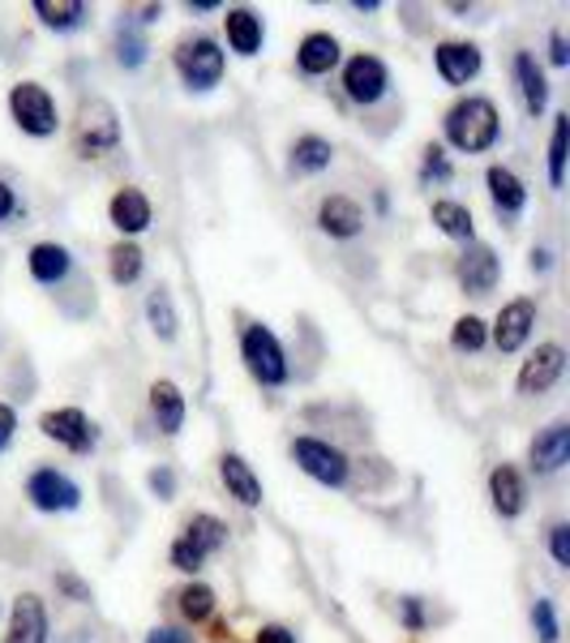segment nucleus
<instances>
[{
  "instance_id": "obj_1",
  "label": "nucleus",
  "mask_w": 570,
  "mask_h": 643,
  "mask_svg": "<svg viewBox=\"0 0 570 643\" xmlns=\"http://www.w3.org/2000/svg\"><path fill=\"white\" fill-rule=\"evenodd\" d=\"M497 108L489 99H459L447 112V142L454 151H468V155H481L497 142Z\"/></svg>"
},
{
  "instance_id": "obj_2",
  "label": "nucleus",
  "mask_w": 570,
  "mask_h": 643,
  "mask_svg": "<svg viewBox=\"0 0 570 643\" xmlns=\"http://www.w3.org/2000/svg\"><path fill=\"white\" fill-rule=\"evenodd\" d=\"M121 146V121H117V108L108 99H90L81 103L78 124H74V151L81 160H103Z\"/></svg>"
},
{
  "instance_id": "obj_3",
  "label": "nucleus",
  "mask_w": 570,
  "mask_h": 643,
  "mask_svg": "<svg viewBox=\"0 0 570 643\" xmlns=\"http://www.w3.org/2000/svg\"><path fill=\"white\" fill-rule=\"evenodd\" d=\"M176 74L189 90H210L223 78V52L210 35H185L176 43Z\"/></svg>"
},
{
  "instance_id": "obj_4",
  "label": "nucleus",
  "mask_w": 570,
  "mask_h": 643,
  "mask_svg": "<svg viewBox=\"0 0 570 643\" xmlns=\"http://www.w3.org/2000/svg\"><path fill=\"white\" fill-rule=\"evenodd\" d=\"M223 541H228L223 520H215V515H194V520L185 523V532L176 536V545H172V566L185 570V575H194L215 549H223Z\"/></svg>"
},
{
  "instance_id": "obj_5",
  "label": "nucleus",
  "mask_w": 570,
  "mask_h": 643,
  "mask_svg": "<svg viewBox=\"0 0 570 643\" xmlns=\"http://www.w3.org/2000/svg\"><path fill=\"white\" fill-rule=\"evenodd\" d=\"M241 361L262 386L287 382V357L279 339H275V330H266V326H249L241 335Z\"/></svg>"
},
{
  "instance_id": "obj_6",
  "label": "nucleus",
  "mask_w": 570,
  "mask_h": 643,
  "mask_svg": "<svg viewBox=\"0 0 570 643\" xmlns=\"http://www.w3.org/2000/svg\"><path fill=\"white\" fill-rule=\"evenodd\" d=\"M9 112H13L18 129L31 133V138L56 133V103H52V95L43 90L40 81H18L9 90Z\"/></svg>"
},
{
  "instance_id": "obj_7",
  "label": "nucleus",
  "mask_w": 570,
  "mask_h": 643,
  "mask_svg": "<svg viewBox=\"0 0 570 643\" xmlns=\"http://www.w3.org/2000/svg\"><path fill=\"white\" fill-rule=\"evenodd\" d=\"M292 459L300 464V472H309L322 484H343L348 481V455L339 446L322 443V438H296L292 443Z\"/></svg>"
},
{
  "instance_id": "obj_8",
  "label": "nucleus",
  "mask_w": 570,
  "mask_h": 643,
  "mask_svg": "<svg viewBox=\"0 0 570 643\" xmlns=\"http://www.w3.org/2000/svg\"><path fill=\"white\" fill-rule=\"evenodd\" d=\"M40 429L52 438V443L69 446L74 455H86V450H95V443H99V434H95V425L86 421L81 407H56V412H43Z\"/></svg>"
},
{
  "instance_id": "obj_9",
  "label": "nucleus",
  "mask_w": 570,
  "mask_h": 643,
  "mask_svg": "<svg viewBox=\"0 0 570 643\" xmlns=\"http://www.w3.org/2000/svg\"><path fill=\"white\" fill-rule=\"evenodd\" d=\"M26 498L47 511V515H56V511H78L81 506V489L65 472H56V468H40L31 481H26Z\"/></svg>"
},
{
  "instance_id": "obj_10",
  "label": "nucleus",
  "mask_w": 570,
  "mask_h": 643,
  "mask_svg": "<svg viewBox=\"0 0 570 643\" xmlns=\"http://www.w3.org/2000/svg\"><path fill=\"white\" fill-rule=\"evenodd\" d=\"M386 86H391V74H386V65L377 61V56H352L348 65H343V90H348V99H357V103H377L382 95H386Z\"/></svg>"
},
{
  "instance_id": "obj_11",
  "label": "nucleus",
  "mask_w": 570,
  "mask_h": 643,
  "mask_svg": "<svg viewBox=\"0 0 570 643\" xmlns=\"http://www.w3.org/2000/svg\"><path fill=\"white\" fill-rule=\"evenodd\" d=\"M497 275H502V262H497V253L489 244L472 241L463 249V258H459V283H463V292L489 296L497 287Z\"/></svg>"
},
{
  "instance_id": "obj_12",
  "label": "nucleus",
  "mask_w": 570,
  "mask_h": 643,
  "mask_svg": "<svg viewBox=\"0 0 570 643\" xmlns=\"http://www.w3.org/2000/svg\"><path fill=\"white\" fill-rule=\"evenodd\" d=\"M562 369H567V352L558 344H540L519 369V391L524 395H545L562 378Z\"/></svg>"
},
{
  "instance_id": "obj_13",
  "label": "nucleus",
  "mask_w": 570,
  "mask_h": 643,
  "mask_svg": "<svg viewBox=\"0 0 570 643\" xmlns=\"http://www.w3.org/2000/svg\"><path fill=\"white\" fill-rule=\"evenodd\" d=\"M531 326H536V305H531L528 296H519V301H511L497 322H493V344H497V352H519L524 344H528Z\"/></svg>"
},
{
  "instance_id": "obj_14",
  "label": "nucleus",
  "mask_w": 570,
  "mask_h": 643,
  "mask_svg": "<svg viewBox=\"0 0 570 643\" xmlns=\"http://www.w3.org/2000/svg\"><path fill=\"white\" fill-rule=\"evenodd\" d=\"M4 643H47V609H43V601L35 592H22L13 601Z\"/></svg>"
},
{
  "instance_id": "obj_15",
  "label": "nucleus",
  "mask_w": 570,
  "mask_h": 643,
  "mask_svg": "<svg viewBox=\"0 0 570 643\" xmlns=\"http://www.w3.org/2000/svg\"><path fill=\"white\" fill-rule=\"evenodd\" d=\"M434 61H438L442 81H450V86H468V81L481 74V47L476 43H454V40L438 43Z\"/></svg>"
},
{
  "instance_id": "obj_16",
  "label": "nucleus",
  "mask_w": 570,
  "mask_h": 643,
  "mask_svg": "<svg viewBox=\"0 0 570 643\" xmlns=\"http://www.w3.org/2000/svg\"><path fill=\"white\" fill-rule=\"evenodd\" d=\"M567 459H570V425L567 421H553V425L540 429L536 443H531V472L549 477V472H558Z\"/></svg>"
},
{
  "instance_id": "obj_17",
  "label": "nucleus",
  "mask_w": 570,
  "mask_h": 643,
  "mask_svg": "<svg viewBox=\"0 0 570 643\" xmlns=\"http://www.w3.org/2000/svg\"><path fill=\"white\" fill-rule=\"evenodd\" d=\"M489 498H493V511H497L502 520H515V515L524 511V502H528L524 477H519L511 464H497V468L489 472Z\"/></svg>"
},
{
  "instance_id": "obj_18",
  "label": "nucleus",
  "mask_w": 570,
  "mask_h": 643,
  "mask_svg": "<svg viewBox=\"0 0 570 643\" xmlns=\"http://www.w3.org/2000/svg\"><path fill=\"white\" fill-rule=\"evenodd\" d=\"M318 224H322L326 237L348 241V237H357V232L365 228V210L352 198H343V194H330V198L318 206Z\"/></svg>"
},
{
  "instance_id": "obj_19",
  "label": "nucleus",
  "mask_w": 570,
  "mask_h": 643,
  "mask_svg": "<svg viewBox=\"0 0 570 643\" xmlns=\"http://www.w3.org/2000/svg\"><path fill=\"white\" fill-rule=\"evenodd\" d=\"M485 185H489V198L497 206V215H519L524 206H528V189H524V181L511 172V167H502V163H493L485 172Z\"/></svg>"
},
{
  "instance_id": "obj_20",
  "label": "nucleus",
  "mask_w": 570,
  "mask_h": 643,
  "mask_svg": "<svg viewBox=\"0 0 570 643\" xmlns=\"http://www.w3.org/2000/svg\"><path fill=\"white\" fill-rule=\"evenodd\" d=\"M219 477H223L228 493H232L241 506H262V481H257V472L244 464L241 455H223V459H219Z\"/></svg>"
},
{
  "instance_id": "obj_21",
  "label": "nucleus",
  "mask_w": 570,
  "mask_h": 643,
  "mask_svg": "<svg viewBox=\"0 0 570 643\" xmlns=\"http://www.w3.org/2000/svg\"><path fill=\"white\" fill-rule=\"evenodd\" d=\"M296 65H300V74H309V78L330 74V69L339 65V40H335V35H322V31L305 35L300 47H296Z\"/></svg>"
},
{
  "instance_id": "obj_22",
  "label": "nucleus",
  "mask_w": 570,
  "mask_h": 643,
  "mask_svg": "<svg viewBox=\"0 0 570 643\" xmlns=\"http://www.w3.org/2000/svg\"><path fill=\"white\" fill-rule=\"evenodd\" d=\"M108 215L121 228V237H138V232L151 228V201H146V194H138V189H121L112 198V206H108Z\"/></svg>"
},
{
  "instance_id": "obj_23",
  "label": "nucleus",
  "mask_w": 570,
  "mask_h": 643,
  "mask_svg": "<svg viewBox=\"0 0 570 643\" xmlns=\"http://www.w3.org/2000/svg\"><path fill=\"white\" fill-rule=\"evenodd\" d=\"M515 81H519V95H524L528 117H540L549 108V81H545L540 65L531 61L528 52H515Z\"/></svg>"
},
{
  "instance_id": "obj_24",
  "label": "nucleus",
  "mask_w": 570,
  "mask_h": 643,
  "mask_svg": "<svg viewBox=\"0 0 570 643\" xmlns=\"http://www.w3.org/2000/svg\"><path fill=\"white\" fill-rule=\"evenodd\" d=\"M151 412H155V425H160L163 434H180V425H185V395H180V386L160 378L151 386Z\"/></svg>"
},
{
  "instance_id": "obj_25",
  "label": "nucleus",
  "mask_w": 570,
  "mask_h": 643,
  "mask_svg": "<svg viewBox=\"0 0 570 643\" xmlns=\"http://www.w3.org/2000/svg\"><path fill=\"white\" fill-rule=\"evenodd\" d=\"M223 26H228V43H232V52H241V56H257V47H262V18L253 13V9H228V18H223Z\"/></svg>"
},
{
  "instance_id": "obj_26",
  "label": "nucleus",
  "mask_w": 570,
  "mask_h": 643,
  "mask_svg": "<svg viewBox=\"0 0 570 643\" xmlns=\"http://www.w3.org/2000/svg\"><path fill=\"white\" fill-rule=\"evenodd\" d=\"M31 275L40 283H61L69 275V249L65 244L43 241L31 249Z\"/></svg>"
},
{
  "instance_id": "obj_27",
  "label": "nucleus",
  "mask_w": 570,
  "mask_h": 643,
  "mask_svg": "<svg viewBox=\"0 0 570 643\" xmlns=\"http://www.w3.org/2000/svg\"><path fill=\"white\" fill-rule=\"evenodd\" d=\"M434 224L447 232L450 241L472 244V237H476V228H472V210L459 206V201H434Z\"/></svg>"
},
{
  "instance_id": "obj_28",
  "label": "nucleus",
  "mask_w": 570,
  "mask_h": 643,
  "mask_svg": "<svg viewBox=\"0 0 570 643\" xmlns=\"http://www.w3.org/2000/svg\"><path fill=\"white\" fill-rule=\"evenodd\" d=\"M35 13L52 31H78L81 18H86V4L81 0H35Z\"/></svg>"
},
{
  "instance_id": "obj_29",
  "label": "nucleus",
  "mask_w": 570,
  "mask_h": 643,
  "mask_svg": "<svg viewBox=\"0 0 570 643\" xmlns=\"http://www.w3.org/2000/svg\"><path fill=\"white\" fill-rule=\"evenodd\" d=\"M330 160H335V151H330V142L326 138H300L296 146H292V172H300V176H309V172H322V167H330Z\"/></svg>"
},
{
  "instance_id": "obj_30",
  "label": "nucleus",
  "mask_w": 570,
  "mask_h": 643,
  "mask_svg": "<svg viewBox=\"0 0 570 643\" xmlns=\"http://www.w3.org/2000/svg\"><path fill=\"white\" fill-rule=\"evenodd\" d=\"M146 318H151V326H155V335H160V339H176V326H180V318H176V309H172L167 287H155V292L146 296Z\"/></svg>"
},
{
  "instance_id": "obj_31",
  "label": "nucleus",
  "mask_w": 570,
  "mask_h": 643,
  "mask_svg": "<svg viewBox=\"0 0 570 643\" xmlns=\"http://www.w3.org/2000/svg\"><path fill=\"white\" fill-rule=\"evenodd\" d=\"M567 133H570V117H553V138H549V185L562 189L567 181Z\"/></svg>"
},
{
  "instance_id": "obj_32",
  "label": "nucleus",
  "mask_w": 570,
  "mask_h": 643,
  "mask_svg": "<svg viewBox=\"0 0 570 643\" xmlns=\"http://www.w3.org/2000/svg\"><path fill=\"white\" fill-rule=\"evenodd\" d=\"M108 258H112V280L121 283V287L142 275V249H138L133 241L112 244V253H108Z\"/></svg>"
},
{
  "instance_id": "obj_33",
  "label": "nucleus",
  "mask_w": 570,
  "mask_h": 643,
  "mask_svg": "<svg viewBox=\"0 0 570 643\" xmlns=\"http://www.w3.org/2000/svg\"><path fill=\"white\" fill-rule=\"evenodd\" d=\"M180 613H185L189 622H206V618L215 613V588H206V584H189V588L180 592Z\"/></svg>"
},
{
  "instance_id": "obj_34",
  "label": "nucleus",
  "mask_w": 570,
  "mask_h": 643,
  "mask_svg": "<svg viewBox=\"0 0 570 643\" xmlns=\"http://www.w3.org/2000/svg\"><path fill=\"white\" fill-rule=\"evenodd\" d=\"M485 339H489V330H485V322L481 318H459L454 322V330H450V344L459 348V352H481L485 348Z\"/></svg>"
},
{
  "instance_id": "obj_35",
  "label": "nucleus",
  "mask_w": 570,
  "mask_h": 643,
  "mask_svg": "<svg viewBox=\"0 0 570 643\" xmlns=\"http://www.w3.org/2000/svg\"><path fill=\"white\" fill-rule=\"evenodd\" d=\"M531 626H536V640H540V643H558V635H562V631H558V613H553V601H545V597H540V601L531 604Z\"/></svg>"
},
{
  "instance_id": "obj_36",
  "label": "nucleus",
  "mask_w": 570,
  "mask_h": 643,
  "mask_svg": "<svg viewBox=\"0 0 570 643\" xmlns=\"http://www.w3.org/2000/svg\"><path fill=\"white\" fill-rule=\"evenodd\" d=\"M117 61H121L124 69H138L146 61V40L133 35V31H124L121 40H117Z\"/></svg>"
},
{
  "instance_id": "obj_37",
  "label": "nucleus",
  "mask_w": 570,
  "mask_h": 643,
  "mask_svg": "<svg viewBox=\"0 0 570 643\" xmlns=\"http://www.w3.org/2000/svg\"><path fill=\"white\" fill-rule=\"evenodd\" d=\"M420 176H425V181H450V163H447V151H442V146H425Z\"/></svg>"
},
{
  "instance_id": "obj_38",
  "label": "nucleus",
  "mask_w": 570,
  "mask_h": 643,
  "mask_svg": "<svg viewBox=\"0 0 570 643\" xmlns=\"http://www.w3.org/2000/svg\"><path fill=\"white\" fill-rule=\"evenodd\" d=\"M549 554L558 566H570V527L567 523H553L549 527Z\"/></svg>"
},
{
  "instance_id": "obj_39",
  "label": "nucleus",
  "mask_w": 570,
  "mask_h": 643,
  "mask_svg": "<svg viewBox=\"0 0 570 643\" xmlns=\"http://www.w3.org/2000/svg\"><path fill=\"white\" fill-rule=\"evenodd\" d=\"M13 429H18V416H13L9 403H0V450L13 443Z\"/></svg>"
},
{
  "instance_id": "obj_40",
  "label": "nucleus",
  "mask_w": 570,
  "mask_h": 643,
  "mask_svg": "<svg viewBox=\"0 0 570 643\" xmlns=\"http://www.w3.org/2000/svg\"><path fill=\"white\" fill-rule=\"evenodd\" d=\"M146 481H151V489H155L160 498H172V489H176V477H172L167 468H155V472H151Z\"/></svg>"
},
{
  "instance_id": "obj_41",
  "label": "nucleus",
  "mask_w": 570,
  "mask_h": 643,
  "mask_svg": "<svg viewBox=\"0 0 570 643\" xmlns=\"http://www.w3.org/2000/svg\"><path fill=\"white\" fill-rule=\"evenodd\" d=\"M146 643H194L185 631H172V626H155L151 635H146Z\"/></svg>"
},
{
  "instance_id": "obj_42",
  "label": "nucleus",
  "mask_w": 570,
  "mask_h": 643,
  "mask_svg": "<svg viewBox=\"0 0 570 643\" xmlns=\"http://www.w3.org/2000/svg\"><path fill=\"white\" fill-rule=\"evenodd\" d=\"M56 584H61V588H65L74 601H90V588H86V584H78L74 575H56Z\"/></svg>"
},
{
  "instance_id": "obj_43",
  "label": "nucleus",
  "mask_w": 570,
  "mask_h": 643,
  "mask_svg": "<svg viewBox=\"0 0 570 643\" xmlns=\"http://www.w3.org/2000/svg\"><path fill=\"white\" fill-rule=\"evenodd\" d=\"M257 643H296V635L287 626H262L257 631Z\"/></svg>"
},
{
  "instance_id": "obj_44",
  "label": "nucleus",
  "mask_w": 570,
  "mask_h": 643,
  "mask_svg": "<svg viewBox=\"0 0 570 643\" xmlns=\"http://www.w3.org/2000/svg\"><path fill=\"white\" fill-rule=\"evenodd\" d=\"M404 622L412 626V631H420V626H425V613H420V601H416V597H407L404 601Z\"/></svg>"
},
{
  "instance_id": "obj_45",
  "label": "nucleus",
  "mask_w": 570,
  "mask_h": 643,
  "mask_svg": "<svg viewBox=\"0 0 570 643\" xmlns=\"http://www.w3.org/2000/svg\"><path fill=\"white\" fill-rule=\"evenodd\" d=\"M549 61H553V65H567V61H570V52H567V40H562V35H558V31H553V35H549Z\"/></svg>"
},
{
  "instance_id": "obj_46",
  "label": "nucleus",
  "mask_w": 570,
  "mask_h": 643,
  "mask_svg": "<svg viewBox=\"0 0 570 643\" xmlns=\"http://www.w3.org/2000/svg\"><path fill=\"white\" fill-rule=\"evenodd\" d=\"M13 210H18V198H13V189L0 181V219H9Z\"/></svg>"
},
{
  "instance_id": "obj_47",
  "label": "nucleus",
  "mask_w": 570,
  "mask_h": 643,
  "mask_svg": "<svg viewBox=\"0 0 570 643\" xmlns=\"http://www.w3.org/2000/svg\"><path fill=\"white\" fill-rule=\"evenodd\" d=\"M549 266V249H531V271H545Z\"/></svg>"
},
{
  "instance_id": "obj_48",
  "label": "nucleus",
  "mask_w": 570,
  "mask_h": 643,
  "mask_svg": "<svg viewBox=\"0 0 570 643\" xmlns=\"http://www.w3.org/2000/svg\"><path fill=\"white\" fill-rule=\"evenodd\" d=\"M189 9H194V13H215L219 4H215V0H198V4H189Z\"/></svg>"
},
{
  "instance_id": "obj_49",
  "label": "nucleus",
  "mask_w": 570,
  "mask_h": 643,
  "mask_svg": "<svg viewBox=\"0 0 570 643\" xmlns=\"http://www.w3.org/2000/svg\"><path fill=\"white\" fill-rule=\"evenodd\" d=\"M352 9H361V13H373V9H377V0H352Z\"/></svg>"
}]
</instances>
